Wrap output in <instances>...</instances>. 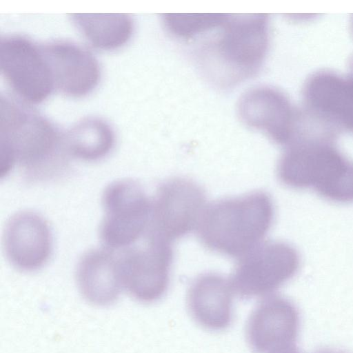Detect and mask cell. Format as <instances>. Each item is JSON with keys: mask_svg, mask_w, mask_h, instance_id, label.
I'll return each instance as SVG.
<instances>
[{"mask_svg": "<svg viewBox=\"0 0 353 353\" xmlns=\"http://www.w3.org/2000/svg\"><path fill=\"white\" fill-rule=\"evenodd\" d=\"M114 144V134L112 128L99 118H88L79 121L64 137L66 153L85 161L105 157Z\"/></svg>", "mask_w": 353, "mask_h": 353, "instance_id": "cell-18", "label": "cell"}, {"mask_svg": "<svg viewBox=\"0 0 353 353\" xmlns=\"http://www.w3.org/2000/svg\"><path fill=\"white\" fill-rule=\"evenodd\" d=\"M233 288L224 276L205 273L191 284L187 297L193 319L201 327L214 331L228 327L233 318Z\"/></svg>", "mask_w": 353, "mask_h": 353, "instance_id": "cell-15", "label": "cell"}, {"mask_svg": "<svg viewBox=\"0 0 353 353\" xmlns=\"http://www.w3.org/2000/svg\"><path fill=\"white\" fill-rule=\"evenodd\" d=\"M226 14H161L167 31L174 37L190 41L219 26Z\"/></svg>", "mask_w": 353, "mask_h": 353, "instance_id": "cell-19", "label": "cell"}, {"mask_svg": "<svg viewBox=\"0 0 353 353\" xmlns=\"http://www.w3.org/2000/svg\"><path fill=\"white\" fill-rule=\"evenodd\" d=\"M238 113L248 126L285 147L297 137L302 118V109L294 107L281 90L268 85L246 91L239 101Z\"/></svg>", "mask_w": 353, "mask_h": 353, "instance_id": "cell-10", "label": "cell"}, {"mask_svg": "<svg viewBox=\"0 0 353 353\" xmlns=\"http://www.w3.org/2000/svg\"><path fill=\"white\" fill-rule=\"evenodd\" d=\"M76 278L83 298L94 305L113 303L123 288L119 256L109 248L83 254L77 264Z\"/></svg>", "mask_w": 353, "mask_h": 353, "instance_id": "cell-16", "label": "cell"}, {"mask_svg": "<svg viewBox=\"0 0 353 353\" xmlns=\"http://www.w3.org/2000/svg\"><path fill=\"white\" fill-rule=\"evenodd\" d=\"M300 264L298 251L289 243H261L241 257L231 283L242 298L267 296L293 278Z\"/></svg>", "mask_w": 353, "mask_h": 353, "instance_id": "cell-5", "label": "cell"}, {"mask_svg": "<svg viewBox=\"0 0 353 353\" xmlns=\"http://www.w3.org/2000/svg\"><path fill=\"white\" fill-rule=\"evenodd\" d=\"M3 245L8 261L17 268L34 271L48 260L52 236L47 222L40 215L23 211L7 221Z\"/></svg>", "mask_w": 353, "mask_h": 353, "instance_id": "cell-13", "label": "cell"}, {"mask_svg": "<svg viewBox=\"0 0 353 353\" xmlns=\"http://www.w3.org/2000/svg\"><path fill=\"white\" fill-rule=\"evenodd\" d=\"M315 353H347L341 350L331 349V348H324L318 350Z\"/></svg>", "mask_w": 353, "mask_h": 353, "instance_id": "cell-20", "label": "cell"}, {"mask_svg": "<svg viewBox=\"0 0 353 353\" xmlns=\"http://www.w3.org/2000/svg\"><path fill=\"white\" fill-rule=\"evenodd\" d=\"M102 204L104 215L99 234L108 248L129 246L148 229L151 203L137 181L121 179L111 183L103 192Z\"/></svg>", "mask_w": 353, "mask_h": 353, "instance_id": "cell-6", "label": "cell"}, {"mask_svg": "<svg viewBox=\"0 0 353 353\" xmlns=\"http://www.w3.org/2000/svg\"><path fill=\"white\" fill-rule=\"evenodd\" d=\"M334 142L308 139L285 147L277 165L280 181L291 188H311L330 201L353 202V163Z\"/></svg>", "mask_w": 353, "mask_h": 353, "instance_id": "cell-4", "label": "cell"}, {"mask_svg": "<svg viewBox=\"0 0 353 353\" xmlns=\"http://www.w3.org/2000/svg\"><path fill=\"white\" fill-rule=\"evenodd\" d=\"M0 66L7 82L25 101L41 103L55 88L52 73L41 46L26 37H1Z\"/></svg>", "mask_w": 353, "mask_h": 353, "instance_id": "cell-8", "label": "cell"}, {"mask_svg": "<svg viewBox=\"0 0 353 353\" xmlns=\"http://www.w3.org/2000/svg\"><path fill=\"white\" fill-rule=\"evenodd\" d=\"M74 25L94 47L114 50L130 39L134 29L132 17L125 13H74L70 14Z\"/></svg>", "mask_w": 353, "mask_h": 353, "instance_id": "cell-17", "label": "cell"}, {"mask_svg": "<svg viewBox=\"0 0 353 353\" xmlns=\"http://www.w3.org/2000/svg\"><path fill=\"white\" fill-rule=\"evenodd\" d=\"M268 25L267 14H226L218 35L203 42L196 53L207 77L230 88L253 77L267 54Z\"/></svg>", "mask_w": 353, "mask_h": 353, "instance_id": "cell-1", "label": "cell"}, {"mask_svg": "<svg viewBox=\"0 0 353 353\" xmlns=\"http://www.w3.org/2000/svg\"><path fill=\"white\" fill-rule=\"evenodd\" d=\"M303 108L336 132L353 133V72L347 76L330 70L312 74L303 90Z\"/></svg>", "mask_w": 353, "mask_h": 353, "instance_id": "cell-12", "label": "cell"}, {"mask_svg": "<svg viewBox=\"0 0 353 353\" xmlns=\"http://www.w3.org/2000/svg\"><path fill=\"white\" fill-rule=\"evenodd\" d=\"M0 127L1 178L16 163L37 177L53 174L63 163L64 137L46 118L3 95Z\"/></svg>", "mask_w": 353, "mask_h": 353, "instance_id": "cell-2", "label": "cell"}, {"mask_svg": "<svg viewBox=\"0 0 353 353\" xmlns=\"http://www.w3.org/2000/svg\"><path fill=\"white\" fill-rule=\"evenodd\" d=\"M205 205V194L194 181L181 177L159 185L148 228L171 240L181 238L199 225Z\"/></svg>", "mask_w": 353, "mask_h": 353, "instance_id": "cell-9", "label": "cell"}, {"mask_svg": "<svg viewBox=\"0 0 353 353\" xmlns=\"http://www.w3.org/2000/svg\"><path fill=\"white\" fill-rule=\"evenodd\" d=\"M41 46L55 88L74 97L85 96L94 89L100 78V68L90 52L66 41H54Z\"/></svg>", "mask_w": 353, "mask_h": 353, "instance_id": "cell-14", "label": "cell"}, {"mask_svg": "<svg viewBox=\"0 0 353 353\" xmlns=\"http://www.w3.org/2000/svg\"><path fill=\"white\" fill-rule=\"evenodd\" d=\"M300 314L282 296H269L252 312L247 323L248 342L255 353H281L295 348Z\"/></svg>", "mask_w": 353, "mask_h": 353, "instance_id": "cell-11", "label": "cell"}, {"mask_svg": "<svg viewBox=\"0 0 353 353\" xmlns=\"http://www.w3.org/2000/svg\"><path fill=\"white\" fill-rule=\"evenodd\" d=\"M274 216L270 196L262 191L253 192L210 203L201 216L198 234L208 248L242 257L261 244Z\"/></svg>", "mask_w": 353, "mask_h": 353, "instance_id": "cell-3", "label": "cell"}, {"mask_svg": "<svg viewBox=\"0 0 353 353\" xmlns=\"http://www.w3.org/2000/svg\"><path fill=\"white\" fill-rule=\"evenodd\" d=\"M173 252L170 241L147 229L143 245L119 256L123 288L141 303H152L166 292Z\"/></svg>", "mask_w": 353, "mask_h": 353, "instance_id": "cell-7", "label": "cell"}, {"mask_svg": "<svg viewBox=\"0 0 353 353\" xmlns=\"http://www.w3.org/2000/svg\"><path fill=\"white\" fill-rule=\"evenodd\" d=\"M352 30H353V17H352Z\"/></svg>", "mask_w": 353, "mask_h": 353, "instance_id": "cell-22", "label": "cell"}, {"mask_svg": "<svg viewBox=\"0 0 353 353\" xmlns=\"http://www.w3.org/2000/svg\"><path fill=\"white\" fill-rule=\"evenodd\" d=\"M281 353H300L299 352L296 348L294 349H292V350H288V351H285V352H281Z\"/></svg>", "mask_w": 353, "mask_h": 353, "instance_id": "cell-21", "label": "cell"}]
</instances>
